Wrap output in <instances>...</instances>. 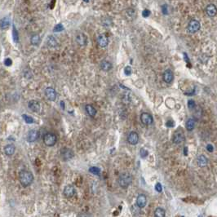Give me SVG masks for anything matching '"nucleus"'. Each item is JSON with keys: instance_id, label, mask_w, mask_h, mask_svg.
I'll return each mask as SVG.
<instances>
[{"instance_id": "obj_33", "label": "nucleus", "mask_w": 217, "mask_h": 217, "mask_svg": "<svg viewBox=\"0 0 217 217\" xmlns=\"http://www.w3.org/2000/svg\"><path fill=\"white\" fill-rule=\"evenodd\" d=\"M188 107L191 110V109H194V108L196 107V103H195V101H194V100H189V101H188Z\"/></svg>"}, {"instance_id": "obj_18", "label": "nucleus", "mask_w": 217, "mask_h": 217, "mask_svg": "<svg viewBox=\"0 0 217 217\" xmlns=\"http://www.w3.org/2000/svg\"><path fill=\"white\" fill-rule=\"evenodd\" d=\"M100 69L103 70V71L107 72V71H110V70L112 69L113 66H112V64L110 63V61H105H105H102L101 62H100Z\"/></svg>"}, {"instance_id": "obj_3", "label": "nucleus", "mask_w": 217, "mask_h": 217, "mask_svg": "<svg viewBox=\"0 0 217 217\" xmlns=\"http://www.w3.org/2000/svg\"><path fill=\"white\" fill-rule=\"evenodd\" d=\"M56 141H57V137L55 134L47 132L43 135V143L48 147L54 146L56 145Z\"/></svg>"}, {"instance_id": "obj_29", "label": "nucleus", "mask_w": 217, "mask_h": 217, "mask_svg": "<svg viewBox=\"0 0 217 217\" xmlns=\"http://www.w3.org/2000/svg\"><path fill=\"white\" fill-rule=\"evenodd\" d=\"M22 118L24 119V120H25V122H26V123H34V119L32 117H30V116H28V115H22Z\"/></svg>"}, {"instance_id": "obj_11", "label": "nucleus", "mask_w": 217, "mask_h": 217, "mask_svg": "<svg viewBox=\"0 0 217 217\" xmlns=\"http://www.w3.org/2000/svg\"><path fill=\"white\" fill-rule=\"evenodd\" d=\"M127 141L130 145H137L139 142V135L135 131H131L130 132L127 136Z\"/></svg>"}, {"instance_id": "obj_37", "label": "nucleus", "mask_w": 217, "mask_h": 217, "mask_svg": "<svg viewBox=\"0 0 217 217\" xmlns=\"http://www.w3.org/2000/svg\"><path fill=\"white\" fill-rule=\"evenodd\" d=\"M150 13H151V12H150V10L145 9V10H144V11H143L142 16H143V17H149V16H150Z\"/></svg>"}, {"instance_id": "obj_16", "label": "nucleus", "mask_w": 217, "mask_h": 217, "mask_svg": "<svg viewBox=\"0 0 217 217\" xmlns=\"http://www.w3.org/2000/svg\"><path fill=\"white\" fill-rule=\"evenodd\" d=\"M97 42L100 47H107L109 44V38L105 34H100L97 38Z\"/></svg>"}, {"instance_id": "obj_32", "label": "nucleus", "mask_w": 217, "mask_h": 217, "mask_svg": "<svg viewBox=\"0 0 217 217\" xmlns=\"http://www.w3.org/2000/svg\"><path fill=\"white\" fill-rule=\"evenodd\" d=\"M148 154H149V153H148V150H145V149H143V148H141L140 150V157L142 158V159H145V158H146V157L148 156Z\"/></svg>"}, {"instance_id": "obj_2", "label": "nucleus", "mask_w": 217, "mask_h": 217, "mask_svg": "<svg viewBox=\"0 0 217 217\" xmlns=\"http://www.w3.org/2000/svg\"><path fill=\"white\" fill-rule=\"evenodd\" d=\"M132 180H133V177L130 173L123 172L121 175H119L118 182H119V186L122 187L123 189H126L131 184Z\"/></svg>"}, {"instance_id": "obj_1", "label": "nucleus", "mask_w": 217, "mask_h": 217, "mask_svg": "<svg viewBox=\"0 0 217 217\" xmlns=\"http://www.w3.org/2000/svg\"><path fill=\"white\" fill-rule=\"evenodd\" d=\"M19 181L23 187L30 186L34 181L33 174L29 171H21V172L19 174Z\"/></svg>"}, {"instance_id": "obj_40", "label": "nucleus", "mask_w": 217, "mask_h": 217, "mask_svg": "<svg viewBox=\"0 0 217 217\" xmlns=\"http://www.w3.org/2000/svg\"><path fill=\"white\" fill-rule=\"evenodd\" d=\"M163 12L164 15L167 14V5H164V6H163Z\"/></svg>"}, {"instance_id": "obj_17", "label": "nucleus", "mask_w": 217, "mask_h": 217, "mask_svg": "<svg viewBox=\"0 0 217 217\" xmlns=\"http://www.w3.org/2000/svg\"><path fill=\"white\" fill-rule=\"evenodd\" d=\"M174 79V74L171 70H167L163 74V81L167 83H171Z\"/></svg>"}, {"instance_id": "obj_27", "label": "nucleus", "mask_w": 217, "mask_h": 217, "mask_svg": "<svg viewBox=\"0 0 217 217\" xmlns=\"http://www.w3.org/2000/svg\"><path fill=\"white\" fill-rule=\"evenodd\" d=\"M12 38H13V40H14L15 42H19L18 31H17V28H16L14 26H13V29H12Z\"/></svg>"}, {"instance_id": "obj_36", "label": "nucleus", "mask_w": 217, "mask_h": 217, "mask_svg": "<svg viewBox=\"0 0 217 217\" xmlns=\"http://www.w3.org/2000/svg\"><path fill=\"white\" fill-rule=\"evenodd\" d=\"M166 126L167 127H173L175 126V123H174L172 120H168L166 123Z\"/></svg>"}, {"instance_id": "obj_26", "label": "nucleus", "mask_w": 217, "mask_h": 217, "mask_svg": "<svg viewBox=\"0 0 217 217\" xmlns=\"http://www.w3.org/2000/svg\"><path fill=\"white\" fill-rule=\"evenodd\" d=\"M40 41H41V38H40L39 35L38 34L33 35L30 38L31 44L34 45V46H38V45L40 43Z\"/></svg>"}, {"instance_id": "obj_38", "label": "nucleus", "mask_w": 217, "mask_h": 217, "mask_svg": "<svg viewBox=\"0 0 217 217\" xmlns=\"http://www.w3.org/2000/svg\"><path fill=\"white\" fill-rule=\"evenodd\" d=\"M4 64H5V66H12V60L10 58H7L6 60L4 61Z\"/></svg>"}, {"instance_id": "obj_15", "label": "nucleus", "mask_w": 217, "mask_h": 217, "mask_svg": "<svg viewBox=\"0 0 217 217\" xmlns=\"http://www.w3.org/2000/svg\"><path fill=\"white\" fill-rule=\"evenodd\" d=\"M28 107L29 109H30L31 111H33V112H35V113L39 112L40 103L38 102V101H37V100H32L28 103Z\"/></svg>"}, {"instance_id": "obj_20", "label": "nucleus", "mask_w": 217, "mask_h": 217, "mask_svg": "<svg viewBox=\"0 0 217 217\" xmlns=\"http://www.w3.org/2000/svg\"><path fill=\"white\" fill-rule=\"evenodd\" d=\"M16 150V147L14 145H7L4 147V153L7 156H12L13 155Z\"/></svg>"}, {"instance_id": "obj_41", "label": "nucleus", "mask_w": 217, "mask_h": 217, "mask_svg": "<svg viewBox=\"0 0 217 217\" xmlns=\"http://www.w3.org/2000/svg\"><path fill=\"white\" fill-rule=\"evenodd\" d=\"M187 150H188V148L185 147L184 148V155H187Z\"/></svg>"}, {"instance_id": "obj_10", "label": "nucleus", "mask_w": 217, "mask_h": 217, "mask_svg": "<svg viewBox=\"0 0 217 217\" xmlns=\"http://www.w3.org/2000/svg\"><path fill=\"white\" fill-rule=\"evenodd\" d=\"M45 96L51 101H54L56 99V91L52 87H47L45 90Z\"/></svg>"}, {"instance_id": "obj_30", "label": "nucleus", "mask_w": 217, "mask_h": 217, "mask_svg": "<svg viewBox=\"0 0 217 217\" xmlns=\"http://www.w3.org/2000/svg\"><path fill=\"white\" fill-rule=\"evenodd\" d=\"M126 14L128 17H131V18H132V17H133V16H135V10L131 9V8H128V9L126 11Z\"/></svg>"}, {"instance_id": "obj_21", "label": "nucleus", "mask_w": 217, "mask_h": 217, "mask_svg": "<svg viewBox=\"0 0 217 217\" xmlns=\"http://www.w3.org/2000/svg\"><path fill=\"white\" fill-rule=\"evenodd\" d=\"M10 23H11L10 19L8 17H4L0 21V27L2 30H6L10 26Z\"/></svg>"}, {"instance_id": "obj_31", "label": "nucleus", "mask_w": 217, "mask_h": 217, "mask_svg": "<svg viewBox=\"0 0 217 217\" xmlns=\"http://www.w3.org/2000/svg\"><path fill=\"white\" fill-rule=\"evenodd\" d=\"M62 30H64V26L62 24H58V25H56L53 29L54 32H61V31Z\"/></svg>"}, {"instance_id": "obj_4", "label": "nucleus", "mask_w": 217, "mask_h": 217, "mask_svg": "<svg viewBox=\"0 0 217 217\" xmlns=\"http://www.w3.org/2000/svg\"><path fill=\"white\" fill-rule=\"evenodd\" d=\"M200 22L197 20H191L189 21V24H188V27H187V30L189 31V33L190 34H195L197 33L198 31L200 30Z\"/></svg>"}, {"instance_id": "obj_23", "label": "nucleus", "mask_w": 217, "mask_h": 217, "mask_svg": "<svg viewBox=\"0 0 217 217\" xmlns=\"http://www.w3.org/2000/svg\"><path fill=\"white\" fill-rule=\"evenodd\" d=\"M185 127H186L187 131H192L195 127V121L194 119H189L187 120L186 124H185Z\"/></svg>"}, {"instance_id": "obj_9", "label": "nucleus", "mask_w": 217, "mask_h": 217, "mask_svg": "<svg viewBox=\"0 0 217 217\" xmlns=\"http://www.w3.org/2000/svg\"><path fill=\"white\" fill-rule=\"evenodd\" d=\"M184 140H185V136H184V133H182V132L176 131V132H175V134L173 135L172 141L175 145L181 144L182 142H184Z\"/></svg>"}, {"instance_id": "obj_12", "label": "nucleus", "mask_w": 217, "mask_h": 217, "mask_svg": "<svg viewBox=\"0 0 217 217\" xmlns=\"http://www.w3.org/2000/svg\"><path fill=\"white\" fill-rule=\"evenodd\" d=\"M206 14L209 17H214L216 16L217 13V10H216V7H215V4H209L207 6L205 9Z\"/></svg>"}, {"instance_id": "obj_42", "label": "nucleus", "mask_w": 217, "mask_h": 217, "mask_svg": "<svg viewBox=\"0 0 217 217\" xmlns=\"http://www.w3.org/2000/svg\"><path fill=\"white\" fill-rule=\"evenodd\" d=\"M85 2H89V0H83Z\"/></svg>"}, {"instance_id": "obj_14", "label": "nucleus", "mask_w": 217, "mask_h": 217, "mask_svg": "<svg viewBox=\"0 0 217 217\" xmlns=\"http://www.w3.org/2000/svg\"><path fill=\"white\" fill-rule=\"evenodd\" d=\"M76 42H77V43L79 45V46L84 47V46H86V43H87V37L82 33L78 34H77V36H76Z\"/></svg>"}, {"instance_id": "obj_34", "label": "nucleus", "mask_w": 217, "mask_h": 217, "mask_svg": "<svg viewBox=\"0 0 217 217\" xmlns=\"http://www.w3.org/2000/svg\"><path fill=\"white\" fill-rule=\"evenodd\" d=\"M131 72H132V70H131V66H126V67H125V69H124V73H125V74L129 76V75L131 74Z\"/></svg>"}, {"instance_id": "obj_24", "label": "nucleus", "mask_w": 217, "mask_h": 217, "mask_svg": "<svg viewBox=\"0 0 217 217\" xmlns=\"http://www.w3.org/2000/svg\"><path fill=\"white\" fill-rule=\"evenodd\" d=\"M166 215V211L162 207L156 208L154 211V216L155 217H164Z\"/></svg>"}, {"instance_id": "obj_5", "label": "nucleus", "mask_w": 217, "mask_h": 217, "mask_svg": "<svg viewBox=\"0 0 217 217\" xmlns=\"http://www.w3.org/2000/svg\"><path fill=\"white\" fill-rule=\"evenodd\" d=\"M61 156L64 161H67V160H70L74 157V153L73 152L71 149L63 148L62 150H61Z\"/></svg>"}, {"instance_id": "obj_6", "label": "nucleus", "mask_w": 217, "mask_h": 217, "mask_svg": "<svg viewBox=\"0 0 217 217\" xmlns=\"http://www.w3.org/2000/svg\"><path fill=\"white\" fill-rule=\"evenodd\" d=\"M140 121L145 126H150L154 122V118L149 113H142L140 115Z\"/></svg>"}, {"instance_id": "obj_22", "label": "nucleus", "mask_w": 217, "mask_h": 217, "mask_svg": "<svg viewBox=\"0 0 217 217\" xmlns=\"http://www.w3.org/2000/svg\"><path fill=\"white\" fill-rule=\"evenodd\" d=\"M207 163L208 160L205 155H200V156L198 158V164H199V166L201 167H206L207 165Z\"/></svg>"}, {"instance_id": "obj_35", "label": "nucleus", "mask_w": 217, "mask_h": 217, "mask_svg": "<svg viewBox=\"0 0 217 217\" xmlns=\"http://www.w3.org/2000/svg\"><path fill=\"white\" fill-rule=\"evenodd\" d=\"M155 190L159 193H161L163 191V187H162V184L160 183H157L156 185H155Z\"/></svg>"}, {"instance_id": "obj_19", "label": "nucleus", "mask_w": 217, "mask_h": 217, "mask_svg": "<svg viewBox=\"0 0 217 217\" xmlns=\"http://www.w3.org/2000/svg\"><path fill=\"white\" fill-rule=\"evenodd\" d=\"M85 109H86V112L87 113V115H88L90 117L94 118L95 116H96V112H97V111H96V108L94 107L93 105H86Z\"/></svg>"}, {"instance_id": "obj_13", "label": "nucleus", "mask_w": 217, "mask_h": 217, "mask_svg": "<svg viewBox=\"0 0 217 217\" xmlns=\"http://www.w3.org/2000/svg\"><path fill=\"white\" fill-rule=\"evenodd\" d=\"M147 204V198L145 194H139L136 199V205L139 208H144Z\"/></svg>"}, {"instance_id": "obj_28", "label": "nucleus", "mask_w": 217, "mask_h": 217, "mask_svg": "<svg viewBox=\"0 0 217 217\" xmlns=\"http://www.w3.org/2000/svg\"><path fill=\"white\" fill-rule=\"evenodd\" d=\"M89 171L93 174V175H100V169L99 167H90L89 169Z\"/></svg>"}, {"instance_id": "obj_25", "label": "nucleus", "mask_w": 217, "mask_h": 217, "mask_svg": "<svg viewBox=\"0 0 217 217\" xmlns=\"http://www.w3.org/2000/svg\"><path fill=\"white\" fill-rule=\"evenodd\" d=\"M57 41L53 36H49L47 38V45L49 46L50 47H56L57 46Z\"/></svg>"}, {"instance_id": "obj_7", "label": "nucleus", "mask_w": 217, "mask_h": 217, "mask_svg": "<svg viewBox=\"0 0 217 217\" xmlns=\"http://www.w3.org/2000/svg\"><path fill=\"white\" fill-rule=\"evenodd\" d=\"M39 131H37V130H30L29 131L28 134H27V136H26V140L28 142H34L36 140L39 138Z\"/></svg>"}, {"instance_id": "obj_39", "label": "nucleus", "mask_w": 217, "mask_h": 217, "mask_svg": "<svg viewBox=\"0 0 217 217\" xmlns=\"http://www.w3.org/2000/svg\"><path fill=\"white\" fill-rule=\"evenodd\" d=\"M213 146L212 145H207V150L208 152H210V153H211V152L213 151Z\"/></svg>"}, {"instance_id": "obj_8", "label": "nucleus", "mask_w": 217, "mask_h": 217, "mask_svg": "<svg viewBox=\"0 0 217 217\" xmlns=\"http://www.w3.org/2000/svg\"><path fill=\"white\" fill-rule=\"evenodd\" d=\"M63 193L66 198H67V199H71V198H73V197L74 196L76 191H75L74 187L73 186V185H71V184H69V185H66V186L65 187Z\"/></svg>"}]
</instances>
